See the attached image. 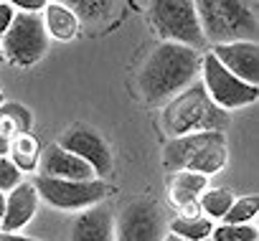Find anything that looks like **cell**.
<instances>
[{
	"instance_id": "cell-1",
	"label": "cell",
	"mask_w": 259,
	"mask_h": 241,
	"mask_svg": "<svg viewBox=\"0 0 259 241\" xmlns=\"http://www.w3.org/2000/svg\"><path fill=\"white\" fill-rule=\"evenodd\" d=\"M201 71V56L178 43H160L138 74V89L145 104H163L181 94Z\"/></svg>"
},
{
	"instance_id": "cell-2",
	"label": "cell",
	"mask_w": 259,
	"mask_h": 241,
	"mask_svg": "<svg viewBox=\"0 0 259 241\" xmlns=\"http://www.w3.org/2000/svg\"><path fill=\"white\" fill-rule=\"evenodd\" d=\"M229 114L219 109L201 81L186 86L163 109V130L170 137H186L193 132H224Z\"/></svg>"
},
{
	"instance_id": "cell-3",
	"label": "cell",
	"mask_w": 259,
	"mask_h": 241,
	"mask_svg": "<svg viewBox=\"0 0 259 241\" xmlns=\"http://www.w3.org/2000/svg\"><path fill=\"white\" fill-rule=\"evenodd\" d=\"M201 33L213 46L226 43H256V8L244 0H201L196 3Z\"/></svg>"
},
{
	"instance_id": "cell-4",
	"label": "cell",
	"mask_w": 259,
	"mask_h": 241,
	"mask_svg": "<svg viewBox=\"0 0 259 241\" xmlns=\"http://www.w3.org/2000/svg\"><path fill=\"white\" fill-rule=\"evenodd\" d=\"M226 135L224 132H193L186 137H176L163 150V165L176 170H191L198 175H213L226 165Z\"/></svg>"
},
{
	"instance_id": "cell-5",
	"label": "cell",
	"mask_w": 259,
	"mask_h": 241,
	"mask_svg": "<svg viewBox=\"0 0 259 241\" xmlns=\"http://www.w3.org/2000/svg\"><path fill=\"white\" fill-rule=\"evenodd\" d=\"M150 23L165 43H178L198 51L206 38L196 16V3L191 0H158L150 6Z\"/></svg>"
},
{
	"instance_id": "cell-6",
	"label": "cell",
	"mask_w": 259,
	"mask_h": 241,
	"mask_svg": "<svg viewBox=\"0 0 259 241\" xmlns=\"http://www.w3.org/2000/svg\"><path fill=\"white\" fill-rule=\"evenodd\" d=\"M33 188L38 198H44L51 208L61 211H84L92 206H99L112 188L104 180H61V178H46L36 175Z\"/></svg>"
},
{
	"instance_id": "cell-7",
	"label": "cell",
	"mask_w": 259,
	"mask_h": 241,
	"mask_svg": "<svg viewBox=\"0 0 259 241\" xmlns=\"http://www.w3.org/2000/svg\"><path fill=\"white\" fill-rule=\"evenodd\" d=\"M49 49V33L44 28V21L36 13H18L13 18V26L0 38V51L3 56L18 66H31L44 59Z\"/></svg>"
},
{
	"instance_id": "cell-8",
	"label": "cell",
	"mask_w": 259,
	"mask_h": 241,
	"mask_svg": "<svg viewBox=\"0 0 259 241\" xmlns=\"http://www.w3.org/2000/svg\"><path fill=\"white\" fill-rule=\"evenodd\" d=\"M168 236L165 211L150 198L130 201L114 226V241H163Z\"/></svg>"
},
{
	"instance_id": "cell-9",
	"label": "cell",
	"mask_w": 259,
	"mask_h": 241,
	"mask_svg": "<svg viewBox=\"0 0 259 241\" xmlns=\"http://www.w3.org/2000/svg\"><path fill=\"white\" fill-rule=\"evenodd\" d=\"M201 74H203V89L208 94V99L219 107V109H236V107H246L256 99L259 89L249 86L244 81H239L234 74H229L216 59L213 54L201 56Z\"/></svg>"
},
{
	"instance_id": "cell-10",
	"label": "cell",
	"mask_w": 259,
	"mask_h": 241,
	"mask_svg": "<svg viewBox=\"0 0 259 241\" xmlns=\"http://www.w3.org/2000/svg\"><path fill=\"white\" fill-rule=\"evenodd\" d=\"M59 148H64L66 153L84 160L94 170V175H99V178H109L112 170H114V160H112V153H109L107 142L92 127H84V125L69 127L59 137Z\"/></svg>"
},
{
	"instance_id": "cell-11",
	"label": "cell",
	"mask_w": 259,
	"mask_h": 241,
	"mask_svg": "<svg viewBox=\"0 0 259 241\" xmlns=\"http://www.w3.org/2000/svg\"><path fill=\"white\" fill-rule=\"evenodd\" d=\"M213 59L234 74L239 81L256 86L259 84V46L241 41V43H226V46H213Z\"/></svg>"
},
{
	"instance_id": "cell-12",
	"label": "cell",
	"mask_w": 259,
	"mask_h": 241,
	"mask_svg": "<svg viewBox=\"0 0 259 241\" xmlns=\"http://www.w3.org/2000/svg\"><path fill=\"white\" fill-rule=\"evenodd\" d=\"M38 208V193L33 188V183H21L16 185L8 196H6V213L0 218V228L3 233H16L21 231L36 213Z\"/></svg>"
},
{
	"instance_id": "cell-13",
	"label": "cell",
	"mask_w": 259,
	"mask_h": 241,
	"mask_svg": "<svg viewBox=\"0 0 259 241\" xmlns=\"http://www.w3.org/2000/svg\"><path fill=\"white\" fill-rule=\"evenodd\" d=\"M38 165H41V175L46 178H61V180H94L97 178L94 170L84 160H79L76 155L66 153L59 145H51L44 153Z\"/></svg>"
},
{
	"instance_id": "cell-14",
	"label": "cell",
	"mask_w": 259,
	"mask_h": 241,
	"mask_svg": "<svg viewBox=\"0 0 259 241\" xmlns=\"http://www.w3.org/2000/svg\"><path fill=\"white\" fill-rule=\"evenodd\" d=\"M71 241H114V218L107 206L84 208L71 226Z\"/></svg>"
},
{
	"instance_id": "cell-15",
	"label": "cell",
	"mask_w": 259,
	"mask_h": 241,
	"mask_svg": "<svg viewBox=\"0 0 259 241\" xmlns=\"http://www.w3.org/2000/svg\"><path fill=\"white\" fill-rule=\"evenodd\" d=\"M44 28L49 33V38L56 41H74L79 33V18L74 16V11L64 3H46L44 8Z\"/></svg>"
},
{
	"instance_id": "cell-16",
	"label": "cell",
	"mask_w": 259,
	"mask_h": 241,
	"mask_svg": "<svg viewBox=\"0 0 259 241\" xmlns=\"http://www.w3.org/2000/svg\"><path fill=\"white\" fill-rule=\"evenodd\" d=\"M208 178L191 173V170H176L168 178V198L176 208H183L186 203H193L201 198V193L206 190Z\"/></svg>"
},
{
	"instance_id": "cell-17",
	"label": "cell",
	"mask_w": 259,
	"mask_h": 241,
	"mask_svg": "<svg viewBox=\"0 0 259 241\" xmlns=\"http://www.w3.org/2000/svg\"><path fill=\"white\" fill-rule=\"evenodd\" d=\"M31 125H33V114L23 104L6 102L0 107V135L6 140H16L18 135L31 132Z\"/></svg>"
},
{
	"instance_id": "cell-18",
	"label": "cell",
	"mask_w": 259,
	"mask_h": 241,
	"mask_svg": "<svg viewBox=\"0 0 259 241\" xmlns=\"http://www.w3.org/2000/svg\"><path fill=\"white\" fill-rule=\"evenodd\" d=\"M38 140L26 132V135H18L13 142H11V153H13V165L21 170V173H33L38 168Z\"/></svg>"
},
{
	"instance_id": "cell-19",
	"label": "cell",
	"mask_w": 259,
	"mask_h": 241,
	"mask_svg": "<svg viewBox=\"0 0 259 241\" xmlns=\"http://www.w3.org/2000/svg\"><path fill=\"white\" fill-rule=\"evenodd\" d=\"M168 231L183 241H206L211 238V231H213V221H208L206 216L201 218H181L176 216L170 223H168Z\"/></svg>"
},
{
	"instance_id": "cell-20",
	"label": "cell",
	"mask_w": 259,
	"mask_h": 241,
	"mask_svg": "<svg viewBox=\"0 0 259 241\" xmlns=\"http://www.w3.org/2000/svg\"><path fill=\"white\" fill-rule=\"evenodd\" d=\"M234 203V196L224 188H211V190H203L201 198H198V206H201V213L211 221V218H224L226 211L231 208Z\"/></svg>"
},
{
	"instance_id": "cell-21",
	"label": "cell",
	"mask_w": 259,
	"mask_h": 241,
	"mask_svg": "<svg viewBox=\"0 0 259 241\" xmlns=\"http://www.w3.org/2000/svg\"><path fill=\"white\" fill-rule=\"evenodd\" d=\"M74 16L79 18V23H94V21H102L107 18L109 13L117 11V3H102V0H79V3L71 6Z\"/></svg>"
},
{
	"instance_id": "cell-22",
	"label": "cell",
	"mask_w": 259,
	"mask_h": 241,
	"mask_svg": "<svg viewBox=\"0 0 259 241\" xmlns=\"http://www.w3.org/2000/svg\"><path fill=\"white\" fill-rule=\"evenodd\" d=\"M256 208H259V198L256 196H244V198H239V201L231 203V208L224 216V223H229V226L249 223L256 216Z\"/></svg>"
},
{
	"instance_id": "cell-23",
	"label": "cell",
	"mask_w": 259,
	"mask_h": 241,
	"mask_svg": "<svg viewBox=\"0 0 259 241\" xmlns=\"http://www.w3.org/2000/svg\"><path fill=\"white\" fill-rule=\"evenodd\" d=\"M256 226L251 223H239V226H229V223H221V226H213L211 231V241H256Z\"/></svg>"
},
{
	"instance_id": "cell-24",
	"label": "cell",
	"mask_w": 259,
	"mask_h": 241,
	"mask_svg": "<svg viewBox=\"0 0 259 241\" xmlns=\"http://www.w3.org/2000/svg\"><path fill=\"white\" fill-rule=\"evenodd\" d=\"M23 178H21V170L13 165L11 158H0V193H11L16 185H21Z\"/></svg>"
},
{
	"instance_id": "cell-25",
	"label": "cell",
	"mask_w": 259,
	"mask_h": 241,
	"mask_svg": "<svg viewBox=\"0 0 259 241\" xmlns=\"http://www.w3.org/2000/svg\"><path fill=\"white\" fill-rule=\"evenodd\" d=\"M13 18H16L13 3H0V36L8 33V28L13 26Z\"/></svg>"
},
{
	"instance_id": "cell-26",
	"label": "cell",
	"mask_w": 259,
	"mask_h": 241,
	"mask_svg": "<svg viewBox=\"0 0 259 241\" xmlns=\"http://www.w3.org/2000/svg\"><path fill=\"white\" fill-rule=\"evenodd\" d=\"M181 218H201L203 213H201V206H198V201H193V203H186L183 208H181V213H178Z\"/></svg>"
},
{
	"instance_id": "cell-27",
	"label": "cell",
	"mask_w": 259,
	"mask_h": 241,
	"mask_svg": "<svg viewBox=\"0 0 259 241\" xmlns=\"http://www.w3.org/2000/svg\"><path fill=\"white\" fill-rule=\"evenodd\" d=\"M0 241H41V238H28L21 233H0Z\"/></svg>"
},
{
	"instance_id": "cell-28",
	"label": "cell",
	"mask_w": 259,
	"mask_h": 241,
	"mask_svg": "<svg viewBox=\"0 0 259 241\" xmlns=\"http://www.w3.org/2000/svg\"><path fill=\"white\" fill-rule=\"evenodd\" d=\"M8 153H11V140L0 135V158H8Z\"/></svg>"
},
{
	"instance_id": "cell-29",
	"label": "cell",
	"mask_w": 259,
	"mask_h": 241,
	"mask_svg": "<svg viewBox=\"0 0 259 241\" xmlns=\"http://www.w3.org/2000/svg\"><path fill=\"white\" fill-rule=\"evenodd\" d=\"M6 213V193H0V218Z\"/></svg>"
},
{
	"instance_id": "cell-30",
	"label": "cell",
	"mask_w": 259,
	"mask_h": 241,
	"mask_svg": "<svg viewBox=\"0 0 259 241\" xmlns=\"http://www.w3.org/2000/svg\"><path fill=\"white\" fill-rule=\"evenodd\" d=\"M163 241H183V238H178V236H173V233H168V236H165Z\"/></svg>"
},
{
	"instance_id": "cell-31",
	"label": "cell",
	"mask_w": 259,
	"mask_h": 241,
	"mask_svg": "<svg viewBox=\"0 0 259 241\" xmlns=\"http://www.w3.org/2000/svg\"><path fill=\"white\" fill-rule=\"evenodd\" d=\"M6 104V97H3V91H0V107H3Z\"/></svg>"
},
{
	"instance_id": "cell-32",
	"label": "cell",
	"mask_w": 259,
	"mask_h": 241,
	"mask_svg": "<svg viewBox=\"0 0 259 241\" xmlns=\"http://www.w3.org/2000/svg\"><path fill=\"white\" fill-rule=\"evenodd\" d=\"M0 59H3V51H0Z\"/></svg>"
},
{
	"instance_id": "cell-33",
	"label": "cell",
	"mask_w": 259,
	"mask_h": 241,
	"mask_svg": "<svg viewBox=\"0 0 259 241\" xmlns=\"http://www.w3.org/2000/svg\"><path fill=\"white\" fill-rule=\"evenodd\" d=\"M206 241H211V238H206Z\"/></svg>"
}]
</instances>
